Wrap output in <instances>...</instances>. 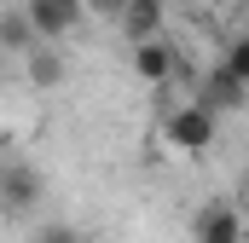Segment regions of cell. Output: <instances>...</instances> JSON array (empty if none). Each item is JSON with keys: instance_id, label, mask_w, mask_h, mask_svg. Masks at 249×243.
Listing matches in <instances>:
<instances>
[{"instance_id": "obj_8", "label": "cell", "mask_w": 249, "mask_h": 243, "mask_svg": "<svg viewBox=\"0 0 249 243\" xmlns=\"http://www.w3.org/2000/svg\"><path fill=\"white\" fill-rule=\"evenodd\" d=\"M191 238L197 243H244V220H238L232 203H209V208H197Z\"/></svg>"}, {"instance_id": "obj_1", "label": "cell", "mask_w": 249, "mask_h": 243, "mask_svg": "<svg viewBox=\"0 0 249 243\" xmlns=\"http://www.w3.org/2000/svg\"><path fill=\"white\" fill-rule=\"evenodd\" d=\"M214 133H220V116H214V110H203L197 99L162 116V139H168L174 151H186V156H203V151L214 145Z\"/></svg>"}, {"instance_id": "obj_9", "label": "cell", "mask_w": 249, "mask_h": 243, "mask_svg": "<svg viewBox=\"0 0 249 243\" xmlns=\"http://www.w3.org/2000/svg\"><path fill=\"white\" fill-rule=\"evenodd\" d=\"M35 47V29L23 12H0V52H29Z\"/></svg>"}, {"instance_id": "obj_2", "label": "cell", "mask_w": 249, "mask_h": 243, "mask_svg": "<svg viewBox=\"0 0 249 243\" xmlns=\"http://www.w3.org/2000/svg\"><path fill=\"white\" fill-rule=\"evenodd\" d=\"M41 197H47L41 168H29V162H0V214H6V220H29V214L41 208Z\"/></svg>"}, {"instance_id": "obj_10", "label": "cell", "mask_w": 249, "mask_h": 243, "mask_svg": "<svg viewBox=\"0 0 249 243\" xmlns=\"http://www.w3.org/2000/svg\"><path fill=\"white\" fill-rule=\"evenodd\" d=\"M29 243H87L81 226H70V220H47V226H35V238Z\"/></svg>"}, {"instance_id": "obj_5", "label": "cell", "mask_w": 249, "mask_h": 243, "mask_svg": "<svg viewBox=\"0 0 249 243\" xmlns=\"http://www.w3.org/2000/svg\"><path fill=\"white\" fill-rule=\"evenodd\" d=\"M23 69H29V87H41V93H53L70 81V58H64V41H35L29 52H18Z\"/></svg>"}, {"instance_id": "obj_4", "label": "cell", "mask_w": 249, "mask_h": 243, "mask_svg": "<svg viewBox=\"0 0 249 243\" xmlns=\"http://www.w3.org/2000/svg\"><path fill=\"white\" fill-rule=\"evenodd\" d=\"M23 17H29L35 41H64V35H75V29H81L87 6H81V0H29V6H23Z\"/></svg>"}, {"instance_id": "obj_6", "label": "cell", "mask_w": 249, "mask_h": 243, "mask_svg": "<svg viewBox=\"0 0 249 243\" xmlns=\"http://www.w3.org/2000/svg\"><path fill=\"white\" fill-rule=\"evenodd\" d=\"M133 75H139L145 87H168V81L180 75L174 47H168L162 35H151V41H133Z\"/></svg>"}, {"instance_id": "obj_7", "label": "cell", "mask_w": 249, "mask_h": 243, "mask_svg": "<svg viewBox=\"0 0 249 243\" xmlns=\"http://www.w3.org/2000/svg\"><path fill=\"white\" fill-rule=\"evenodd\" d=\"M116 23H122L127 41H151V35H162V23H168V0H122V6H116Z\"/></svg>"}, {"instance_id": "obj_3", "label": "cell", "mask_w": 249, "mask_h": 243, "mask_svg": "<svg viewBox=\"0 0 249 243\" xmlns=\"http://www.w3.org/2000/svg\"><path fill=\"white\" fill-rule=\"evenodd\" d=\"M197 104L203 110H214V116H238L249 104V75H238L232 64L220 58L209 75H203V87H197Z\"/></svg>"}, {"instance_id": "obj_12", "label": "cell", "mask_w": 249, "mask_h": 243, "mask_svg": "<svg viewBox=\"0 0 249 243\" xmlns=\"http://www.w3.org/2000/svg\"><path fill=\"white\" fill-rule=\"evenodd\" d=\"M0 162H6V156H0Z\"/></svg>"}, {"instance_id": "obj_11", "label": "cell", "mask_w": 249, "mask_h": 243, "mask_svg": "<svg viewBox=\"0 0 249 243\" xmlns=\"http://www.w3.org/2000/svg\"><path fill=\"white\" fill-rule=\"evenodd\" d=\"M81 6H87V12H105V17H116V6H122V0H81Z\"/></svg>"}]
</instances>
